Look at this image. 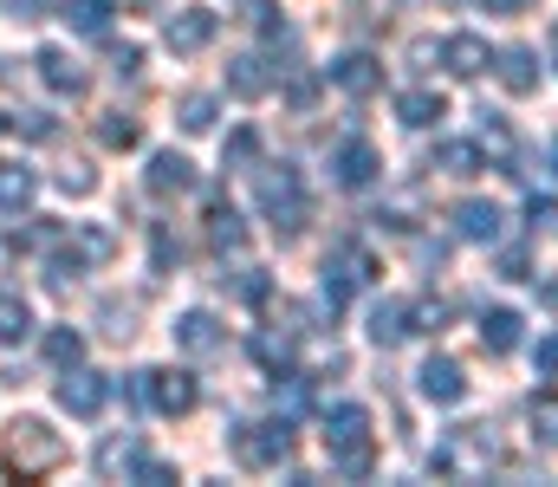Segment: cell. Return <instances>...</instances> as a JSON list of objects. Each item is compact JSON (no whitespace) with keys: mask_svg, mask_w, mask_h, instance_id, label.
I'll list each match as a JSON object with an SVG mask.
<instances>
[{"mask_svg":"<svg viewBox=\"0 0 558 487\" xmlns=\"http://www.w3.org/2000/svg\"><path fill=\"white\" fill-rule=\"evenodd\" d=\"M448 59H454V72H461V78H468V72H481V65H487V46H481V39H468V33H461V39H448Z\"/></svg>","mask_w":558,"mask_h":487,"instance_id":"9","label":"cell"},{"mask_svg":"<svg viewBox=\"0 0 558 487\" xmlns=\"http://www.w3.org/2000/svg\"><path fill=\"white\" fill-rule=\"evenodd\" d=\"M208 33H215V13H208V7H189V20H169V46H175V52H195Z\"/></svg>","mask_w":558,"mask_h":487,"instance_id":"3","label":"cell"},{"mask_svg":"<svg viewBox=\"0 0 558 487\" xmlns=\"http://www.w3.org/2000/svg\"><path fill=\"white\" fill-rule=\"evenodd\" d=\"M39 65H46V85H52V92H78V85H85V72L65 65V52H39Z\"/></svg>","mask_w":558,"mask_h":487,"instance_id":"8","label":"cell"},{"mask_svg":"<svg viewBox=\"0 0 558 487\" xmlns=\"http://www.w3.org/2000/svg\"><path fill=\"white\" fill-rule=\"evenodd\" d=\"M149 397H156V410H169V416H182V410H195V377L189 370H156L149 377Z\"/></svg>","mask_w":558,"mask_h":487,"instance_id":"2","label":"cell"},{"mask_svg":"<svg viewBox=\"0 0 558 487\" xmlns=\"http://www.w3.org/2000/svg\"><path fill=\"white\" fill-rule=\"evenodd\" d=\"M422 397H428V403H461V397H468V377H461V364H448V357H428V364H422Z\"/></svg>","mask_w":558,"mask_h":487,"instance_id":"1","label":"cell"},{"mask_svg":"<svg viewBox=\"0 0 558 487\" xmlns=\"http://www.w3.org/2000/svg\"><path fill=\"white\" fill-rule=\"evenodd\" d=\"M331 78H338L344 92H371V85H377V72H371V59H364V52L338 59V65H331Z\"/></svg>","mask_w":558,"mask_h":487,"instance_id":"6","label":"cell"},{"mask_svg":"<svg viewBox=\"0 0 558 487\" xmlns=\"http://www.w3.org/2000/svg\"><path fill=\"white\" fill-rule=\"evenodd\" d=\"M539 364H546V370H558V338H546V344H539Z\"/></svg>","mask_w":558,"mask_h":487,"instance_id":"20","label":"cell"},{"mask_svg":"<svg viewBox=\"0 0 558 487\" xmlns=\"http://www.w3.org/2000/svg\"><path fill=\"white\" fill-rule=\"evenodd\" d=\"M500 78H507L513 92H533V78H539V72H533V52H507V65H500Z\"/></svg>","mask_w":558,"mask_h":487,"instance_id":"11","label":"cell"},{"mask_svg":"<svg viewBox=\"0 0 558 487\" xmlns=\"http://www.w3.org/2000/svg\"><path fill=\"white\" fill-rule=\"evenodd\" d=\"M208 313H189V319H182V338H189V344H195V351H202V344H215V331H208Z\"/></svg>","mask_w":558,"mask_h":487,"instance_id":"16","label":"cell"},{"mask_svg":"<svg viewBox=\"0 0 558 487\" xmlns=\"http://www.w3.org/2000/svg\"><path fill=\"white\" fill-rule=\"evenodd\" d=\"M59 403H65V410H78V416H92V410L105 403V383H98L92 370H78V377H65V383H59Z\"/></svg>","mask_w":558,"mask_h":487,"instance_id":"4","label":"cell"},{"mask_svg":"<svg viewBox=\"0 0 558 487\" xmlns=\"http://www.w3.org/2000/svg\"><path fill=\"white\" fill-rule=\"evenodd\" d=\"M533 423H546V442H558V397H539L533 403Z\"/></svg>","mask_w":558,"mask_h":487,"instance_id":"18","label":"cell"},{"mask_svg":"<svg viewBox=\"0 0 558 487\" xmlns=\"http://www.w3.org/2000/svg\"><path fill=\"white\" fill-rule=\"evenodd\" d=\"M149 169H156V175H149L156 188H189V162H182V157H156Z\"/></svg>","mask_w":558,"mask_h":487,"instance_id":"12","label":"cell"},{"mask_svg":"<svg viewBox=\"0 0 558 487\" xmlns=\"http://www.w3.org/2000/svg\"><path fill=\"white\" fill-rule=\"evenodd\" d=\"M208 111H215L208 98H182V124H189V131H208V124H215Z\"/></svg>","mask_w":558,"mask_h":487,"instance_id":"17","label":"cell"},{"mask_svg":"<svg viewBox=\"0 0 558 487\" xmlns=\"http://www.w3.org/2000/svg\"><path fill=\"white\" fill-rule=\"evenodd\" d=\"M85 344H78V331H52V357H78Z\"/></svg>","mask_w":558,"mask_h":487,"instance_id":"19","label":"cell"},{"mask_svg":"<svg viewBox=\"0 0 558 487\" xmlns=\"http://www.w3.org/2000/svg\"><path fill=\"white\" fill-rule=\"evenodd\" d=\"M403 118H410V124H435V118H441V98H428V92H410V98H403Z\"/></svg>","mask_w":558,"mask_h":487,"instance_id":"13","label":"cell"},{"mask_svg":"<svg viewBox=\"0 0 558 487\" xmlns=\"http://www.w3.org/2000/svg\"><path fill=\"white\" fill-rule=\"evenodd\" d=\"M371 169H377L371 144H344L338 150V182H371Z\"/></svg>","mask_w":558,"mask_h":487,"instance_id":"7","label":"cell"},{"mask_svg":"<svg viewBox=\"0 0 558 487\" xmlns=\"http://www.w3.org/2000/svg\"><path fill=\"white\" fill-rule=\"evenodd\" d=\"M481 338H487L494 351H513V338H520V319H513V313H487V319H481Z\"/></svg>","mask_w":558,"mask_h":487,"instance_id":"10","label":"cell"},{"mask_svg":"<svg viewBox=\"0 0 558 487\" xmlns=\"http://www.w3.org/2000/svg\"><path fill=\"white\" fill-rule=\"evenodd\" d=\"M553 52H558V26H553Z\"/></svg>","mask_w":558,"mask_h":487,"instance_id":"21","label":"cell"},{"mask_svg":"<svg viewBox=\"0 0 558 487\" xmlns=\"http://www.w3.org/2000/svg\"><path fill=\"white\" fill-rule=\"evenodd\" d=\"M26 195H33V175H26V169H20V175H0V208H20Z\"/></svg>","mask_w":558,"mask_h":487,"instance_id":"14","label":"cell"},{"mask_svg":"<svg viewBox=\"0 0 558 487\" xmlns=\"http://www.w3.org/2000/svg\"><path fill=\"white\" fill-rule=\"evenodd\" d=\"M461 228H468V234H494V228H500V215L474 202V208H461Z\"/></svg>","mask_w":558,"mask_h":487,"instance_id":"15","label":"cell"},{"mask_svg":"<svg viewBox=\"0 0 558 487\" xmlns=\"http://www.w3.org/2000/svg\"><path fill=\"white\" fill-rule=\"evenodd\" d=\"M26 331H33V313H26V300L0 293V344H13V338H26Z\"/></svg>","mask_w":558,"mask_h":487,"instance_id":"5","label":"cell"}]
</instances>
